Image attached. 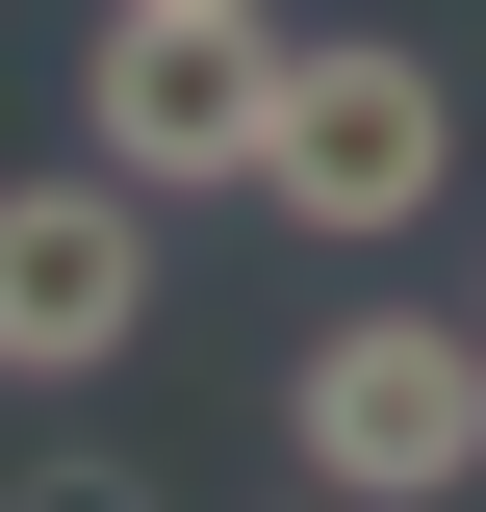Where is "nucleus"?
Listing matches in <instances>:
<instances>
[{
    "label": "nucleus",
    "instance_id": "1",
    "mask_svg": "<svg viewBox=\"0 0 486 512\" xmlns=\"http://www.w3.org/2000/svg\"><path fill=\"white\" fill-rule=\"evenodd\" d=\"M282 461H307V512H461L486 487V333L461 308H333L282 359Z\"/></svg>",
    "mask_w": 486,
    "mask_h": 512
},
{
    "label": "nucleus",
    "instance_id": "2",
    "mask_svg": "<svg viewBox=\"0 0 486 512\" xmlns=\"http://www.w3.org/2000/svg\"><path fill=\"white\" fill-rule=\"evenodd\" d=\"M435 180H461V103H435V52H384V26H307V52H282V103H256V205H282V231H333V256H384Z\"/></svg>",
    "mask_w": 486,
    "mask_h": 512
},
{
    "label": "nucleus",
    "instance_id": "3",
    "mask_svg": "<svg viewBox=\"0 0 486 512\" xmlns=\"http://www.w3.org/2000/svg\"><path fill=\"white\" fill-rule=\"evenodd\" d=\"M256 103H282V0H103L77 154L180 205V180H256Z\"/></svg>",
    "mask_w": 486,
    "mask_h": 512
},
{
    "label": "nucleus",
    "instance_id": "4",
    "mask_svg": "<svg viewBox=\"0 0 486 512\" xmlns=\"http://www.w3.org/2000/svg\"><path fill=\"white\" fill-rule=\"evenodd\" d=\"M154 333V180L52 154V180H0V384H103Z\"/></svg>",
    "mask_w": 486,
    "mask_h": 512
},
{
    "label": "nucleus",
    "instance_id": "5",
    "mask_svg": "<svg viewBox=\"0 0 486 512\" xmlns=\"http://www.w3.org/2000/svg\"><path fill=\"white\" fill-rule=\"evenodd\" d=\"M0 512H154V487H128V461H26Z\"/></svg>",
    "mask_w": 486,
    "mask_h": 512
},
{
    "label": "nucleus",
    "instance_id": "6",
    "mask_svg": "<svg viewBox=\"0 0 486 512\" xmlns=\"http://www.w3.org/2000/svg\"><path fill=\"white\" fill-rule=\"evenodd\" d=\"M461 333H486V308H461Z\"/></svg>",
    "mask_w": 486,
    "mask_h": 512
}]
</instances>
